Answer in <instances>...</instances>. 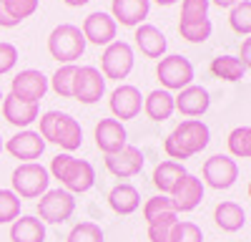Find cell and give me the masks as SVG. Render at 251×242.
I'll use <instances>...</instances> for the list:
<instances>
[{
  "label": "cell",
  "instance_id": "cell-1",
  "mask_svg": "<svg viewBox=\"0 0 251 242\" xmlns=\"http://www.w3.org/2000/svg\"><path fill=\"white\" fill-rule=\"evenodd\" d=\"M208 141H211V129H208L201 119H186L166 136L163 141V151L171 161L183 164V159H191L201 154Z\"/></svg>",
  "mask_w": 251,
  "mask_h": 242
},
{
  "label": "cell",
  "instance_id": "cell-2",
  "mask_svg": "<svg viewBox=\"0 0 251 242\" xmlns=\"http://www.w3.org/2000/svg\"><path fill=\"white\" fill-rule=\"evenodd\" d=\"M48 174L53 179H58L60 187L66 189V192H71L73 197L91 192L93 184H96V169H93L91 161L78 159V156L66 154V151L53 156L50 167H48Z\"/></svg>",
  "mask_w": 251,
  "mask_h": 242
},
{
  "label": "cell",
  "instance_id": "cell-3",
  "mask_svg": "<svg viewBox=\"0 0 251 242\" xmlns=\"http://www.w3.org/2000/svg\"><path fill=\"white\" fill-rule=\"evenodd\" d=\"M48 53L58 60L60 66L75 63V60L86 53V38L83 30L73 23H60L48 35Z\"/></svg>",
  "mask_w": 251,
  "mask_h": 242
},
{
  "label": "cell",
  "instance_id": "cell-4",
  "mask_svg": "<svg viewBox=\"0 0 251 242\" xmlns=\"http://www.w3.org/2000/svg\"><path fill=\"white\" fill-rule=\"evenodd\" d=\"M10 189L20 199H40L50 189V174L38 161H25L18 164L10 174Z\"/></svg>",
  "mask_w": 251,
  "mask_h": 242
},
{
  "label": "cell",
  "instance_id": "cell-5",
  "mask_svg": "<svg viewBox=\"0 0 251 242\" xmlns=\"http://www.w3.org/2000/svg\"><path fill=\"white\" fill-rule=\"evenodd\" d=\"M73 212H75V197L63 187L48 189L38 199V219L43 225H63L73 217Z\"/></svg>",
  "mask_w": 251,
  "mask_h": 242
},
{
  "label": "cell",
  "instance_id": "cell-6",
  "mask_svg": "<svg viewBox=\"0 0 251 242\" xmlns=\"http://www.w3.org/2000/svg\"><path fill=\"white\" fill-rule=\"evenodd\" d=\"M156 76L166 91H183L194 84V63L186 56H163L156 66Z\"/></svg>",
  "mask_w": 251,
  "mask_h": 242
},
{
  "label": "cell",
  "instance_id": "cell-7",
  "mask_svg": "<svg viewBox=\"0 0 251 242\" xmlns=\"http://www.w3.org/2000/svg\"><path fill=\"white\" fill-rule=\"evenodd\" d=\"M133 48L126 43V40H113L111 46H106L100 56V73L103 78H111V81H123L128 78V73L133 71Z\"/></svg>",
  "mask_w": 251,
  "mask_h": 242
},
{
  "label": "cell",
  "instance_id": "cell-8",
  "mask_svg": "<svg viewBox=\"0 0 251 242\" xmlns=\"http://www.w3.org/2000/svg\"><path fill=\"white\" fill-rule=\"evenodd\" d=\"M203 184H208L211 189H231L239 179V164L234 161V156L228 154H214L211 159L203 161Z\"/></svg>",
  "mask_w": 251,
  "mask_h": 242
},
{
  "label": "cell",
  "instance_id": "cell-9",
  "mask_svg": "<svg viewBox=\"0 0 251 242\" xmlns=\"http://www.w3.org/2000/svg\"><path fill=\"white\" fill-rule=\"evenodd\" d=\"M3 149L13 159H20V164H25V161H35V159L43 156L46 141H43V136H40L38 131H33V129H20L18 134H13L5 141Z\"/></svg>",
  "mask_w": 251,
  "mask_h": 242
},
{
  "label": "cell",
  "instance_id": "cell-10",
  "mask_svg": "<svg viewBox=\"0 0 251 242\" xmlns=\"http://www.w3.org/2000/svg\"><path fill=\"white\" fill-rule=\"evenodd\" d=\"M108 106H111L113 119H118L121 124H123V121H131V119H136L141 114L143 96H141V91L133 84H121V86H116L111 91Z\"/></svg>",
  "mask_w": 251,
  "mask_h": 242
},
{
  "label": "cell",
  "instance_id": "cell-11",
  "mask_svg": "<svg viewBox=\"0 0 251 242\" xmlns=\"http://www.w3.org/2000/svg\"><path fill=\"white\" fill-rule=\"evenodd\" d=\"M106 93V78L96 66H78L75 81H73V98L80 104H96Z\"/></svg>",
  "mask_w": 251,
  "mask_h": 242
},
{
  "label": "cell",
  "instance_id": "cell-12",
  "mask_svg": "<svg viewBox=\"0 0 251 242\" xmlns=\"http://www.w3.org/2000/svg\"><path fill=\"white\" fill-rule=\"evenodd\" d=\"M48 78L43 76V71H35V68H25L15 73V78L10 81V93L30 101V104H40V98L48 93Z\"/></svg>",
  "mask_w": 251,
  "mask_h": 242
},
{
  "label": "cell",
  "instance_id": "cell-13",
  "mask_svg": "<svg viewBox=\"0 0 251 242\" xmlns=\"http://www.w3.org/2000/svg\"><path fill=\"white\" fill-rule=\"evenodd\" d=\"M83 38L86 43H93V46H111L116 40V30H118V23L113 20L111 13H103V10H96L91 15H86L83 20Z\"/></svg>",
  "mask_w": 251,
  "mask_h": 242
},
{
  "label": "cell",
  "instance_id": "cell-14",
  "mask_svg": "<svg viewBox=\"0 0 251 242\" xmlns=\"http://www.w3.org/2000/svg\"><path fill=\"white\" fill-rule=\"evenodd\" d=\"M143 164H146V156H143V151H141L138 147H133V144H126L121 151L106 156V169H108L116 179H131V177L141 174Z\"/></svg>",
  "mask_w": 251,
  "mask_h": 242
},
{
  "label": "cell",
  "instance_id": "cell-15",
  "mask_svg": "<svg viewBox=\"0 0 251 242\" xmlns=\"http://www.w3.org/2000/svg\"><path fill=\"white\" fill-rule=\"evenodd\" d=\"M93 136H96V147H98L103 154H106V156L121 151L126 144H128V134H126V126L121 124L118 119H100L98 124H96Z\"/></svg>",
  "mask_w": 251,
  "mask_h": 242
},
{
  "label": "cell",
  "instance_id": "cell-16",
  "mask_svg": "<svg viewBox=\"0 0 251 242\" xmlns=\"http://www.w3.org/2000/svg\"><path fill=\"white\" fill-rule=\"evenodd\" d=\"M0 109H3V119L8 121L10 126H15V129H28L33 121H38V116H40V106L38 104L23 101V98H18L13 93L3 96Z\"/></svg>",
  "mask_w": 251,
  "mask_h": 242
},
{
  "label": "cell",
  "instance_id": "cell-17",
  "mask_svg": "<svg viewBox=\"0 0 251 242\" xmlns=\"http://www.w3.org/2000/svg\"><path fill=\"white\" fill-rule=\"evenodd\" d=\"M174 104H176V111L188 116V119H196V116H203L211 106V93H208L203 86H186L183 91H178L174 96Z\"/></svg>",
  "mask_w": 251,
  "mask_h": 242
},
{
  "label": "cell",
  "instance_id": "cell-18",
  "mask_svg": "<svg viewBox=\"0 0 251 242\" xmlns=\"http://www.w3.org/2000/svg\"><path fill=\"white\" fill-rule=\"evenodd\" d=\"M201 199H203V182L196 174H186L171 192L176 212H194L201 205Z\"/></svg>",
  "mask_w": 251,
  "mask_h": 242
},
{
  "label": "cell",
  "instance_id": "cell-19",
  "mask_svg": "<svg viewBox=\"0 0 251 242\" xmlns=\"http://www.w3.org/2000/svg\"><path fill=\"white\" fill-rule=\"evenodd\" d=\"M151 13V0H113L111 15L126 28H138Z\"/></svg>",
  "mask_w": 251,
  "mask_h": 242
},
{
  "label": "cell",
  "instance_id": "cell-20",
  "mask_svg": "<svg viewBox=\"0 0 251 242\" xmlns=\"http://www.w3.org/2000/svg\"><path fill=\"white\" fill-rule=\"evenodd\" d=\"M53 144H58L66 154L80 149L83 144V129L80 124L66 111H58V121H55V131H53Z\"/></svg>",
  "mask_w": 251,
  "mask_h": 242
},
{
  "label": "cell",
  "instance_id": "cell-21",
  "mask_svg": "<svg viewBox=\"0 0 251 242\" xmlns=\"http://www.w3.org/2000/svg\"><path fill=\"white\" fill-rule=\"evenodd\" d=\"M133 40H136V46L138 51L146 56V58H163L166 56V48H169V43H166V35L151 26V23H141L133 33Z\"/></svg>",
  "mask_w": 251,
  "mask_h": 242
},
{
  "label": "cell",
  "instance_id": "cell-22",
  "mask_svg": "<svg viewBox=\"0 0 251 242\" xmlns=\"http://www.w3.org/2000/svg\"><path fill=\"white\" fill-rule=\"evenodd\" d=\"M186 174H188V172H186V167H183V164H178V161H171V159H166V161H161V164H156L151 182H153V187H156L161 194L171 197V192L176 189V184H178V182H181Z\"/></svg>",
  "mask_w": 251,
  "mask_h": 242
},
{
  "label": "cell",
  "instance_id": "cell-23",
  "mask_svg": "<svg viewBox=\"0 0 251 242\" xmlns=\"http://www.w3.org/2000/svg\"><path fill=\"white\" fill-rule=\"evenodd\" d=\"M108 205L116 214H133L138 207H141V194L133 184H128V182H121V184H116L111 192H108Z\"/></svg>",
  "mask_w": 251,
  "mask_h": 242
},
{
  "label": "cell",
  "instance_id": "cell-24",
  "mask_svg": "<svg viewBox=\"0 0 251 242\" xmlns=\"http://www.w3.org/2000/svg\"><path fill=\"white\" fill-rule=\"evenodd\" d=\"M143 111L151 121H166L171 119V114L176 111V104H174V93L166 91V89H156L151 91L149 96L143 98Z\"/></svg>",
  "mask_w": 251,
  "mask_h": 242
},
{
  "label": "cell",
  "instance_id": "cell-25",
  "mask_svg": "<svg viewBox=\"0 0 251 242\" xmlns=\"http://www.w3.org/2000/svg\"><path fill=\"white\" fill-rule=\"evenodd\" d=\"M10 242H46V225L33 214L18 217L10 225Z\"/></svg>",
  "mask_w": 251,
  "mask_h": 242
},
{
  "label": "cell",
  "instance_id": "cell-26",
  "mask_svg": "<svg viewBox=\"0 0 251 242\" xmlns=\"http://www.w3.org/2000/svg\"><path fill=\"white\" fill-rule=\"evenodd\" d=\"M214 222L224 232H239L246 225V212H244L241 205H236V202H221L214 210Z\"/></svg>",
  "mask_w": 251,
  "mask_h": 242
},
{
  "label": "cell",
  "instance_id": "cell-27",
  "mask_svg": "<svg viewBox=\"0 0 251 242\" xmlns=\"http://www.w3.org/2000/svg\"><path fill=\"white\" fill-rule=\"evenodd\" d=\"M208 68H211V73L216 78L228 81V84H236V81H241L246 76V68L239 60V56H216Z\"/></svg>",
  "mask_w": 251,
  "mask_h": 242
},
{
  "label": "cell",
  "instance_id": "cell-28",
  "mask_svg": "<svg viewBox=\"0 0 251 242\" xmlns=\"http://www.w3.org/2000/svg\"><path fill=\"white\" fill-rule=\"evenodd\" d=\"M228 156L251 159V126H236L226 139Z\"/></svg>",
  "mask_w": 251,
  "mask_h": 242
},
{
  "label": "cell",
  "instance_id": "cell-29",
  "mask_svg": "<svg viewBox=\"0 0 251 242\" xmlns=\"http://www.w3.org/2000/svg\"><path fill=\"white\" fill-rule=\"evenodd\" d=\"M75 73H78V66L75 63H68V66H60L53 78L48 81V86L60 96V98H73V81H75Z\"/></svg>",
  "mask_w": 251,
  "mask_h": 242
},
{
  "label": "cell",
  "instance_id": "cell-30",
  "mask_svg": "<svg viewBox=\"0 0 251 242\" xmlns=\"http://www.w3.org/2000/svg\"><path fill=\"white\" fill-rule=\"evenodd\" d=\"M228 26L239 35H251V0H241L228 10Z\"/></svg>",
  "mask_w": 251,
  "mask_h": 242
},
{
  "label": "cell",
  "instance_id": "cell-31",
  "mask_svg": "<svg viewBox=\"0 0 251 242\" xmlns=\"http://www.w3.org/2000/svg\"><path fill=\"white\" fill-rule=\"evenodd\" d=\"M178 222V214L176 212H169V214H161L156 219L149 222V242H171V230Z\"/></svg>",
  "mask_w": 251,
  "mask_h": 242
},
{
  "label": "cell",
  "instance_id": "cell-32",
  "mask_svg": "<svg viewBox=\"0 0 251 242\" xmlns=\"http://www.w3.org/2000/svg\"><path fill=\"white\" fill-rule=\"evenodd\" d=\"M20 199L13 189H0V225H13V222L20 217Z\"/></svg>",
  "mask_w": 251,
  "mask_h": 242
},
{
  "label": "cell",
  "instance_id": "cell-33",
  "mask_svg": "<svg viewBox=\"0 0 251 242\" xmlns=\"http://www.w3.org/2000/svg\"><path fill=\"white\" fill-rule=\"evenodd\" d=\"M178 33L183 40H188V43H203V40L211 38L214 33V23L211 20H199V23H178Z\"/></svg>",
  "mask_w": 251,
  "mask_h": 242
},
{
  "label": "cell",
  "instance_id": "cell-34",
  "mask_svg": "<svg viewBox=\"0 0 251 242\" xmlns=\"http://www.w3.org/2000/svg\"><path fill=\"white\" fill-rule=\"evenodd\" d=\"M169 212H176V207H174L171 197H166V194L149 197V199H146V205H143V219H146V225H149L151 219L161 217V214H169ZM176 214H178V212H176Z\"/></svg>",
  "mask_w": 251,
  "mask_h": 242
},
{
  "label": "cell",
  "instance_id": "cell-35",
  "mask_svg": "<svg viewBox=\"0 0 251 242\" xmlns=\"http://www.w3.org/2000/svg\"><path fill=\"white\" fill-rule=\"evenodd\" d=\"M208 0H181V20L178 23H199L208 18Z\"/></svg>",
  "mask_w": 251,
  "mask_h": 242
},
{
  "label": "cell",
  "instance_id": "cell-36",
  "mask_svg": "<svg viewBox=\"0 0 251 242\" xmlns=\"http://www.w3.org/2000/svg\"><path fill=\"white\" fill-rule=\"evenodd\" d=\"M66 242H103V230L96 222H78L68 232Z\"/></svg>",
  "mask_w": 251,
  "mask_h": 242
},
{
  "label": "cell",
  "instance_id": "cell-37",
  "mask_svg": "<svg viewBox=\"0 0 251 242\" xmlns=\"http://www.w3.org/2000/svg\"><path fill=\"white\" fill-rule=\"evenodd\" d=\"M171 242H203V232L196 222L178 219L171 230Z\"/></svg>",
  "mask_w": 251,
  "mask_h": 242
},
{
  "label": "cell",
  "instance_id": "cell-38",
  "mask_svg": "<svg viewBox=\"0 0 251 242\" xmlns=\"http://www.w3.org/2000/svg\"><path fill=\"white\" fill-rule=\"evenodd\" d=\"M3 5H5V10L18 20H25V18H30L35 10H38V0H3Z\"/></svg>",
  "mask_w": 251,
  "mask_h": 242
},
{
  "label": "cell",
  "instance_id": "cell-39",
  "mask_svg": "<svg viewBox=\"0 0 251 242\" xmlns=\"http://www.w3.org/2000/svg\"><path fill=\"white\" fill-rule=\"evenodd\" d=\"M15 63H18V48L8 40H0V76L10 73Z\"/></svg>",
  "mask_w": 251,
  "mask_h": 242
},
{
  "label": "cell",
  "instance_id": "cell-40",
  "mask_svg": "<svg viewBox=\"0 0 251 242\" xmlns=\"http://www.w3.org/2000/svg\"><path fill=\"white\" fill-rule=\"evenodd\" d=\"M38 121H40V129H38V134L43 136L46 144H53V131H55L58 111H46L43 116H38Z\"/></svg>",
  "mask_w": 251,
  "mask_h": 242
},
{
  "label": "cell",
  "instance_id": "cell-41",
  "mask_svg": "<svg viewBox=\"0 0 251 242\" xmlns=\"http://www.w3.org/2000/svg\"><path fill=\"white\" fill-rule=\"evenodd\" d=\"M15 26H20L18 20L5 10V5H3V0H0V28H15Z\"/></svg>",
  "mask_w": 251,
  "mask_h": 242
},
{
  "label": "cell",
  "instance_id": "cell-42",
  "mask_svg": "<svg viewBox=\"0 0 251 242\" xmlns=\"http://www.w3.org/2000/svg\"><path fill=\"white\" fill-rule=\"evenodd\" d=\"M239 60L244 63V68H251V38H246L244 43H241V56Z\"/></svg>",
  "mask_w": 251,
  "mask_h": 242
},
{
  "label": "cell",
  "instance_id": "cell-43",
  "mask_svg": "<svg viewBox=\"0 0 251 242\" xmlns=\"http://www.w3.org/2000/svg\"><path fill=\"white\" fill-rule=\"evenodd\" d=\"M208 3H214L216 8H228V10H231L236 3H241V0H208Z\"/></svg>",
  "mask_w": 251,
  "mask_h": 242
},
{
  "label": "cell",
  "instance_id": "cell-44",
  "mask_svg": "<svg viewBox=\"0 0 251 242\" xmlns=\"http://www.w3.org/2000/svg\"><path fill=\"white\" fill-rule=\"evenodd\" d=\"M68 8H80V5H86V3H91V0H63Z\"/></svg>",
  "mask_w": 251,
  "mask_h": 242
},
{
  "label": "cell",
  "instance_id": "cell-45",
  "mask_svg": "<svg viewBox=\"0 0 251 242\" xmlns=\"http://www.w3.org/2000/svg\"><path fill=\"white\" fill-rule=\"evenodd\" d=\"M153 3H158V5H174V3H178V0H153Z\"/></svg>",
  "mask_w": 251,
  "mask_h": 242
},
{
  "label": "cell",
  "instance_id": "cell-46",
  "mask_svg": "<svg viewBox=\"0 0 251 242\" xmlns=\"http://www.w3.org/2000/svg\"><path fill=\"white\" fill-rule=\"evenodd\" d=\"M3 147H5V141H3V136H0V151H3Z\"/></svg>",
  "mask_w": 251,
  "mask_h": 242
},
{
  "label": "cell",
  "instance_id": "cell-47",
  "mask_svg": "<svg viewBox=\"0 0 251 242\" xmlns=\"http://www.w3.org/2000/svg\"><path fill=\"white\" fill-rule=\"evenodd\" d=\"M0 104H3V89H0Z\"/></svg>",
  "mask_w": 251,
  "mask_h": 242
},
{
  "label": "cell",
  "instance_id": "cell-48",
  "mask_svg": "<svg viewBox=\"0 0 251 242\" xmlns=\"http://www.w3.org/2000/svg\"><path fill=\"white\" fill-rule=\"evenodd\" d=\"M249 197H251V182H249Z\"/></svg>",
  "mask_w": 251,
  "mask_h": 242
}]
</instances>
